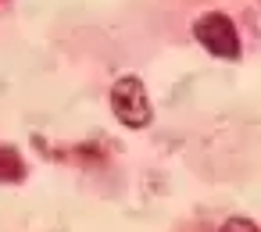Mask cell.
<instances>
[{
    "mask_svg": "<svg viewBox=\"0 0 261 232\" xmlns=\"http://www.w3.org/2000/svg\"><path fill=\"white\" fill-rule=\"evenodd\" d=\"M197 43L218 61H240V33L225 11H207L193 22Z\"/></svg>",
    "mask_w": 261,
    "mask_h": 232,
    "instance_id": "1",
    "label": "cell"
},
{
    "mask_svg": "<svg viewBox=\"0 0 261 232\" xmlns=\"http://www.w3.org/2000/svg\"><path fill=\"white\" fill-rule=\"evenodd\" d=\"M111 111L118 114V122L125 129H147L150 125V97L143 90V82L136 75H122L111 86Z\"/></svg>",
    "mask_w": 261,
    "mask_h": 232,
    "instance_id": "2",
    "label": "cell"
},
{
    "mask_svg": "<svg viewBox=\"0 0 261 232\" xmlns=\"http://www.w3.org/2000/svg\"><path fill=\"white\" fill-rule=\"evenodd\" d=\"M218 232H261V228H257L250 218H229V221H225Z\"/></svg>",
    "mask_w": 261,
    "mask_h": 232,
    "instance_id": "3",
    "label": "cell"
}]
</instances>
